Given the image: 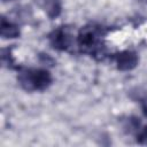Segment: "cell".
<instances>
[{
	"label": "cell",
	"mask_w": 147,
	"mask_h": 147,
	"mask_svg": "<svg viewBox=\"0 0 147 147\" xmlns=\"http://www.w3.org/2000/svg\"><path fill=\"white\" fill-rule=\"evenodd\" d=\"M18 82L26 91H42L52 83V77L47 70L30 69L18 76Z\"/></svg>",
	"instance_id": "obj_1"
},
{
	"label": "cell",
	"mask_w": 147,
	"mask_h": 147,
	"mask_svg": "<svg viewBox=\"0 0 147 147\" xmlns=\"http://www.w3.org/2000/svg\"><path fill=\"white\" fill-rule=\"evenodd\" d=\"M101 29L100 26L88 25L80 30L78 36V44L84 52L95 53L100 48L101 41Z\"/></svg>",
	"instance_id": "obj_2"
},
{
	"label": "cell",
	"mask_w": 147,
	"mask_h": 147,
	"mask_svg": "<svg viewBox=\"0 0 147 147\" xmlns=\"http://www.w3.org/2000/svg\"><path fill=\"white\" fill-rule=\"evenodd\" d=\"M49 40L54 48L64 51V49H68V47L71 44V36H70L69 31L64 26H62L57 30H54L51 33Z\"/></svg>",
	"instance_id": "obj_3"
},
{
	"label": "cell",
	"mask_w": 147,
	"mask_h": 147,
	"mask_svg": "<svg viewBox=\"0 0 147 147\" xmlns=\"http://www.w3.org/2000/svg\"><path fill=\"white\" fill-rule=\"evenodd\" d=\"M116 63L121 70H131L138 63V57L133 52H122L116 55Z\"/></svg>",
	"instance_id": "obj_4"
},
{
	"label": "cell",
	"mask_w": 147,
	"mask_h": 147,
	"mask_svg": "<svg viewBox=\"0 0 147 147\" xmlns=\"http://www.w3.org/2000/svg\"><path fill=\"white\" fill-rule=\"evenodd\" d=\"M18 33H20V31L16 28V25L11 24L10 22H6L5 20H2L1 34L3 38H15L18 36Z\"/></svg>",
	"instance_id": "obj_5"
},
{
	"label": "cell",
	"mask_w": 147,
	"mask_h": 147,
	"mask_svg": "<svg viewBox=\"0 0 147 147\" xmlns=\"http://www.w3.org/2000/svg\"><path fill=\"white\" fill-rule=\"evenodd\" d=\"M45 8L49 17H56L61 11V2L60 0H44Z\"/></svg>",
	"instance_id": "obj_6"
},
{
	"label": "cell",
	"mask_w": 147,
	"mask_h": 147,
	"mask_svg": "<svg viewBox=\"0 0 147 147\" xmlns=\"http://www.w3.org/2000/svg\"><path fill=\"white\" fill-rule=\"evenodd\" d=\"M138 140L140 144H144V145H147V126H145L141 132L139 133L138 136Z\"/></svg>",
	"instance_id": "obj_7"
},
{
	"label": "cell",
	"mask_w": 147,
	"mask_h": 147,
	"mask_svg": "<svg viewBox=\"0 0 147 147\" xmlns=\"http://www.w3.org/2000/svg\"><path fill=\"white\" fill-rule=\"evenodd\" d=\"M142 111H144L145 116H147V100H145L142 102Z\"/></svg>",
	"instance_id": "obj_8"
},
{
	"label": "cell",
	"mask_w": 147,
	"mask_h": 147,
	"mask_svg": "<svg viewBox=\"0 0 147 147\" xmlns=\"http://www.w3.org/2000/svg\"><path fill=\"white\" fill-rule=\"evenodd\" d=\"M3 1H7V0H3Z\"/></svg>",
	"instance_id": "obj_9"
}]
</instances>
